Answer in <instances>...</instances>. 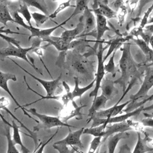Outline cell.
<instances>
[{
  "label": "cell",
  "mask_w": 153,
  "mask_h": 153,
  "mask_svg": "<svg viewBox=\"0 0 153 153\" xmlns=\"http://www.w3.org/2000/svg\"><path fill=\"white\" fill-rule=\"evenodd\" d=\"M75 56L76 57L75 59L74 57L71 62L72 68L75 71L79 74H85L87 71V62L81 59V56L76 57V55Z\"/></svg>",
  "instance_id": "484cf974"
},
{
  "label": "cell",
  "mask_w": 153,
  "mask_h": 153,
  "mask_svg": "<svg viewBox=\"0 0 153 153\" xmlns=\"http://www.w3.org/2000/svg\"><path fill=\"white\" fill-rule=\"evenodd\" d=\"M137 139L132 153H146L153 151V147H150L147 145L145 139L142 138L140 133L137 132Z\"/></svg>",
  "instance_id": "d4e9b609"
},
{
  "label": "cell",
  "mask_w": 153,
  "mask_h": 153,
  "mask_svg": "<svg viewBox=\"0 0 153 153\" xmlns=\"http://www.w3.org/2000/svg\"><path fill=\"white\" fill-rule=\"evenodd\" d=\"M89 2V1H75V9L72 13V14L69 17L71 19L76 16L77 14H81L84 13L85 8L88 7V4Z\"/></svg>",
  "instance_id": "836d02e7"
},
{
  "label": "cell",
  "mask_w": 153,
  "mask_h": 153,
  "mask_svg": "<svg viewBox=\"0 0 153 153\" xmlns=\"http://www.w3.org/2000/svg\"><path fill=\"white\" fill-rule=\"evenodd\" d=\"M151 61H152V63H151L149 65L150 66H151V65H153V58L151 59Z\"/></svg>",
  "instance_id": "f907efd6"
},
{
  "label": "cell",
  "mask_w": 153,
  "mask_h": 153,
  "mask_svg": "<svg viewBox=\"0 0 153 153\" xmlns=\"http://www.w3.org/2000/svg\"><path fill=\"white\" fill-rule=\"evenodd\" d=\"M117 50L114 51L111 56H110V59L106 65H105V71L108 73H110L112 74V76L114 77L115 76V66L114 62V58L115 55V52Z\"/></svg>",
  "instance_id": "d590c367"
},
{
  "label": "cell",
  "mask_w": 153,
  "mask_h": 153,
  "mask_svg": "<svg viewBox=\"0 0 153 153\" xmlns=\"http://www.w3.org/2000/svg\"><path fill=\"white\" fill-rule=\"evenodd\" d=\"M58 130H59V128L57 129V130L56 131V132H55L46 142H44V143L41 142V143L39 145V146H38L36 147L37 149H36H36L35 150V151H34L33 153H43L45 147V146H47V145L52 140V139L56 135L57 133L58 132Z\"/></svg>",
  "instance_id": "60d3db41"
},
{
  "label": "cell",
  "mask_w": 153,
  "mask_h": 153,
  "mask_svg": "<svg viewBox=\"0 0 153 153\" xmlns=\"http://www.w3.org/2000/svg\"><path fill=\"white\" fill-rule=\"evenodd\" d=\"M41 39H38L35 41L32 45L29 47L26 48H23L22 47H18L15 45H14L12 44L9 43L8 46L5 48H2L0 49V60H3L5 57H19L20 59H22L24 60H25L27 63H28L38 74L42 75V72L39 71V70L36 67L35 65H33L28 59L27 56V54L30 51H32L35 48L37 47H39V45L41 44Z\"/></svg>",
  "instance_id": "6da1fadb"
},
{
  "label": "cell",
  "mask_w": 153,
  "mask_h": 153,
  "mask_svg": "<svg viewBox=\"0 0 153 153\" xmlns=\"http://www.w3.org/2000/svg\"><path fill=\"white\" fill-rule=\"evenodd\" d=\"M115 82L114 81L107 78H103L101 82L100 88L102 90V94L108 100L112 99L116 94L117 89L115 87Z\"/></svg>",
  "instance_id": "e0dca14e"
},
{
  "label": "cell",
  "mask_w": 153,
  "mask_h": 153,
  "mask_svg": "<svg viewBox=\"0 0 153 153\" xmlns=\"http://www.w3.org/2000/svg\"><path fill=\"white\" fill-rule=\"evenodd\" d=\"M149 44L151 45V48L152 50H153V35H152V36L150 38V40H149Z\"/></svg>",
  "instance_id": "bcb514c9"
},
{
  "label": "cell",
  "mask_w": 153,
  "mask_h": 153,
  "mask_svg": "<svg viewBox=\"0 0 153 153\" xmlns=\"http://www.w3.org/2000/svg\"><path fill=\"white\" fill-rule=\"evenodd\" d=\"M151 96H152V98H153V94H152V95H151Z\"/></svg>",
  "instance_id": "816d5d0a"
},
{
  "label": "cell",
  "mask_w": 153,
  "mask_h": 153,
  "mask_svg": "<svg viewBox=\"0 0 153 153\" xmlns=\"http://www.w3.org/2000/svg\"><path fill=\"white\" fill-rule=\"evenodd\" d=\"M71 1H68L66 2H63L61 4H60L59 5V6L57 7V8L51 13L50 14L49 16V18L51 19V20L56 18L57 17V16L62 11H63L64 10L66 9L68 7H75V5H72L71 4Z\"/></svg>",
  "instance_id": "8d00e7d4"
},
{
  "label": "cell",
  "mask_w": 153,
  "mask_h": 153,
  "mask_svg": "<svg viewBox=\"0 0 153 153\" xmlns=\"http://www.w3.org/2000/svg\"><path fill=\"white\" fill-rule=\"evenodd\" d=\"M100 146H101V145H100V146L97 149V150L96 151V152H95L94 153H99V152H100Z\"/></svg>",
  "instance_id": "681fc988"
},
{
  "label": "cell",
  "mask_w": 153,
  "mask_h": 153,
  "mask_svg": "<svg viewBox=\"0 0 153 153\" xmlns=\"http://www.w3.org/2000/svg\"><path fill=\"white\" fill-rule=\"evenodd\" d=\"M129 134L126 133H119L111 136L108 140V153H115V149L119 141L123 139H127Z\"/></svg>",
  "instance_id": "44dd1931"
},
{
  "label": "cell",
  "mask_w": 153,
  "mask_h": 153,
  "mask_svg": "<svg viewBox=\"0 0 153 153\" xmlns=\"http://www.w3.org/2000/svg\"><path fill=\"white\" fill-rule=\"evenodd\" d=\"M28 6L33 7L39 11H41L44 14L49 16L50 13L48 12L47 5L46 2L44 0H27L24 1Z\"/></svg>",
  "instance_id": "83f0119b"
},
{
  "label": "cell",
  "mask_w": 153,
  "mask_h": 153,
  "mask_svg": "<svg viewBox=\"0 0 153 153\" xmlns=\"http://www.w3.org/2000/svg\"><path fill=\"white\" fill-rule=\"evenodd\" d=\"M32 51H33V52H34V53H36V54H37V55L38 56V57L40 58V59H41V62L42 63V64L44 65V67H45V69H47V71L48 73V74H49V75L51 76V74H50V73L49 71H48V69L47 68L46 66L44 65V63L43 60L41 59V57L43 56V51H42V50L41 47H37L35 48L32 50Z\"/></svg>",
  "instance_id": "b9f144b4"
},
{
  "label": "cell",
  "mask_w": 153,
  "mask_h": 153,
  "mask_svg": "<svg viewBox=\"0 0 153 153\" xmlns=\"http://www.w3.org/2000/svg\"><path fill=\"white\" fill-rule=\"evenodd\" d=\"M131 39L148 57L151 58V60L153 58V50L149 47V45L146 42H145L142 39L140 38H134L133 37Z\"/></svg>",
  "instance_id": "4dcf8cb0"
},
{
  "label": "cell",
  "mask_w": 153,
  "mask_h": 153,
  "mask_svg": "<svg viewBox=\"0 0 153 153\" xmlns=\"http://www.w3.org/2000/svg\"><path fill=\"white\" fill-rule=\"evenodd\" d=\"M102 137H94V139L90 142L87 153H94L97 150V149L102 144Z\"/></svg>",
  "instance_id": "f35d334b"
},
{
  "label": "cell",
  "mask_w": 153,
  "mask_h": 153,
  "mask_svg": "<svg viewBox=\"0 0 153 153\" xmlns=\"http://www.w3.org/2000/svg\"><path fill=\"white\" fill-rule=\"evenodd\" d=\"M153 87V67L147 69L143 81L140 88L136 93L130 96L131 102H136L139 99L145 97L148 95V91Z\"/></svg>",
  "instance_id": "ba28073f"
},
{
  "label": "cell",
  "mask_w": 153,
  "mask_h": 153,
  "mask_svg": "<svg viewBox=\"0 0 153 153\" xmlns=\"http://www.w3.org/2000/svg\"><path fill=\"white\" fill-rule=\"evenodd\" d=\"M74 82H75V87L72 91L70 90V88L68 85V84L65 82H63L62 84L66 90V93H68V96L69 97V99L71 102L73 103H75L74 100L75 97H79L80 99L82 96V95L85 93L87 91L90 90L91 88H92L95 84V79H93L88 85H86L84 87H79V78L77 76H75L74 78Z\"/></svg>",
  "instance_id": "9c48e42d"
},
{
  "label": "cell",
  "mask_w": 153,
  "mask_h": 153,
  "mask_svg": "<svg viewBox=\"0 0 153 153\" xmlns=\"http://www.w3.org/2000/svg\"><path fill=\"white\" fill-rule=\"evenodd\" d=\"M84 128L82 127L76 131H70L68 135L60 140H58L54 143V145H65L71 147L77 146L78 148L82 149L84 148V145L81 140V136L83 134Z\"/></svg>",
  "instance_id": "30bf717a"
},
{
  "label": "cell",
  "mask_w": 153,
  "mask_h": 153,
  "mask_svg": "<svg viewBox=\"0 0 153 153\" xmlns=\"http://www.w3.org/2000/svg\"><path fill=\"white\" fill-rule=\"evenodd\" d=\"M86 105L78 106L76 103H72V106H63V108L60 111L59 113V117L64 123H67V121L72 118H75L78 120L82 118V113L81 112V109L85 107Z\"/></svg>",
  "instance_id": "8fae6325"
},
{
  "label": "cell",
  "mask_w": 153,
  "mask_h": 153,
  "mask_svg": "<svg viewBox=\"0 0 153 153\" xmlns=\"http://www.w3.org/2000/svg\"><path fill=\"white\" fill-rule=\"evenodd\" d=\"M96 44L94 47L99 46V44L100 43V41L102 36H103L105 32L107 30H109L110 29L107 25V19L106 17L96 14Z\"/></svg>",
  "instance_id": "2e32d148"
},
{
  "label": "cell",
  "mask_w": 153,
  "mask_h": 153,
  "mask_svg": "<svg viewBox=\"0 0 153 153\" xmlns=\"http://www.w3.org/2000/svg\"><path fill=\"white\" fill-rule=\"evenodd\" d=\"M10 128L11 127L8 126V127L7 128L5 133V136L7 142V149L6 153H20L12 140V136L10 133Z\"/></svg>",
  "instance_id": "d6a6232c"
},
{
  "label": "cell",
  "mask_w": 153,
  "mask_h": 153,
  "mask_svg": "<svg viewBox=\"0 0 153 153\" xmlns=\"http://www.w3.org/2000/svg\"><path fill=\"white\" fill-rule=\"evenodd\" d=\"M131 130H133L131 126V120H128L121 123H114L109 126H107L105 129V135L102 140V143L112 135L119 133H124Z\"/></svg>",
  "instance_id": "7c38bea8"
},
{
  "label": "cell",
  "mask_w": 153,
  "mask_h": 153,
  "mask_svg": "<svg viewBox=\"0 0 153 153\" xmlns=\"http://www.w3.org/2000/svg\"><path fill=\"white\" fill-rule=\"evenodd\" d=\"M145 29L148 32H149L150 33H151L152 34H153V24H151V25H148L145 27Z\"/></svg>",
  "instance_id": "ee69618b"
},
{
  "label": "cell",
  "mask_w": 153,
  "mask_h": 153,
  "mask_svg": "<svg viewBox=\"0 0 153 153\" xmlns=\"http://www.w3.org/2000/svg\"><path fill=\"white\" fill-rule=\"evenodd\" d=\"M144 109V106H140L137 109L130 112L127 113H125L124 114L120 115H117L114 117L110 118L109 119H106V123L107 124H114V123H121L126 121L128 120V119L133 116L137 115L140 114L142 111H143V109Z\"/></svg>",
  "instance_id": "ffe728a7"
},
{
  "label": "cell",
  "mask_w": 153,
  "mask_h": 153,
  "mask_svg": "<svg viewBox=\"0 0 153 153\" xmlns=\"http://www.w3.org/2000/svg\"><path fill=\"white\" fill-rule=\"evenodd\" d=\"M95 2L96 5H93V8L91 9L95 15H101L108 19L117 18V14L116 11L110 8L108 5L98 1H95Z\"/></svg>",
  "instance_id": "9a60e30c"
},
{
  "label": "cell",
  "mask_w": 153,
  "mask_h": 153,
  "mask_svg": "<svg viewBox=\"0 0 153 153\" xmlns=\"http://www.w3.org/2000/svg\"><path fill=\"white\" fill-rule=\"evenodd\" d=\"M3 28H4V27L0 28V37L1 38H2L4 41L7 42L8 44H9V43L12 44L14 45H15L16 47H21L20 45V42L19 41L16 39L14 38H12V37L8 36L4 34V33H18L13 32V31H11L10 29L4 30Z\"/></svg>",
  "instance_id": "1f68e13d"
},
{
  "label": "cell",
  "mask_w": 153,
  "mask_h": 153,
  "mask_svg": "<svg viewBox=\"0 0 153 153\" xmlns=\"http://www.w3.org/2000/svg\"><path fill=\"white\" fill-rule=\"evenodd\" d=\"M142 124L143 126L153 127V118L146 117L142 120Z\"/></svg>",
  "instance_id": "7bdbcfd3"
},
{
  "label": "cell",
  "mask_w": 153,
  "mask_h": 153,
  "mask_svg": "<svg viewBox=\"0 0 153 153\" xmlns=\"http://www.w3.org/2000/svg\"><path fill=\"white\" fill-rule=\"evenodd\" d=\"M107 101L108 99L102 94L97 96L96 98L93 99L92 105L88 110V120L87 121V123H89L92 120L97 112L100 111L101 109L105 108Z\"/></svg>",
  "instance_id": "ac0fdd59"
},
{
  "label": "cell",
  "mask_w": 153,
  "mask_h": 153,
  "mask_svg": "<svg viewBox=\"0 0 153 153\" xmlns=\"http://www.w3.org/2000/svg\"><path fill=\"white\" fill-rule=\"evenodd\" d=\"M104 48L103 47L102 42H100L98 46V51L97 52V69L95 77V84L94 88L93 91H91L90 94V97H93L94 99L97 96V93L99 90L100 88V85L102 80L104 78L105 74V65L103 57V52Z\"/></svg>",
  "instance_id": "5b68a950"
},
{
  "label": "cell",
  "mask_w": 153,
  "mask_h": 153,
  "mask_svg": "<svg viewBox=\"0 0 153 153\" xmlns=\"http://www.w3.org/2000/svg\"><path fill=\"white\" fill-rule=\"evenodd\" d=\"M152 34L151 33L146 30L145 29H143V28H141L139 26L137 27L133 28L130 32V36H131L133 37L134 36H140L142 38V39L145 42H146L148 45H149L150 38L152 36Z\"/></svg>",
  "instance_id": "f546056e"
},
{
  "label": "cell",
  "mask_w": 153,
  "mask_h": 153,
  "mask_svg": "<svg viewBox=\"0 0 153 153\" xmlns=\"http://www.w3.org/2000/svg\"><path fill=\"white\" fill-rule=\"evenodd\" d=\"M130 48V44L126 43L121 48L122 55L119 62L121 75L120 78L114 81L115 84L120 83L124 87L126 85L128 78L136 71V67L131 56Z\"/></svg>",
  "instance_id": "7a4b0ae2"
},
{
  "label": "cell",
  "mask_w": 153,
  "mask_h": 153,
  "mask_svg": "<svg viewBox=\"0 0 153 153\" xmlns=\"http://www.w3.org/2000/svg\"><path fill=\"white\" fill-rule=\"evenodd\" d=\"M27 112H29L32 115L36 116L39 120V123H41V124H38L36 126L33 127V131L39 130L41 128L48 129L51 128L53 127H74L76 128L75 126H71L68 124V123H64L62 121L59 117L50 116L45 114H42L37 112L35 108H30V109H25Z\"/></svg>",
  "instance_id": "277c9868"
},
{
  "label": "cell",
  "mask_w": 153,
  "mask_h": 153,
  "mask_svg": "<svg viewBox=\"0 0 153 153\" xmlns=\"http://www.w3.org/2000/svg\"><path fill=\"white\" fill-rule=\"evenodd\" d=\"M53 147L54 149L57 150L59 153H75V152H77L76 149L74 148V147H71V148H69L68 146L65 145H53Z\"/></svg>",
  "instance_id": "74e56055"
},
{
  "label": "cell",
  "mask_w": 153,
  "mask_h": 153,
  "mask_svg": "<svg viewBox=\"0 0 153 153\" xmlns=\"http://www.w3.org/2000/svg\"><path fill=\"white\" fill-rule=\"evenodd\" d=\"M153 10V4L148 8V10L145 12L140 22V24L139 27H140L141 28H144L146 25L148 24V17L149 16V14H151V13L152 11Z\"/></svg>",
  "instance_id": "ab89813d"
},
{
  "label": "cell",
  "mask_w": 153,
  "mask_h": 153,
  "mask_svg": "<svg viewBox=\"0 0 153 153\" xmlns=\"http://www.w3.org/2000/svg\"><path fill=\"white\" fill-rule=\"evenodd\" d=\"M132 38H133V36H128L126 37L117 38L115 39L114 41H112L110 43V45L109 47V49L108 50L106 54L103 59V62H105L107 59V58L108 57H109L110 55L112 54L114 51L117 50L123 43H124L125 42L128 41L129 39H131Z\"/></svg>",
  "instance_id": "cb8c5ba5"
},
{
  "label": "cell",
  "mask_w": 153,
  "mask_h": 153,
  "mask_svg": "<svg viewBox=\"0 0 153 153\" xmlns=\"http://www.w3.org/2000/svg\"><path fill=\"white\" fill-rule=\"evenodd\" d=\"M143 115L146 117H151L153 118V113L152 114H148V113H143Z\"/></svg>",
  "instance_id": "7dc6e473"
},
{
  "label": "cell",
  "mask_w": 153,
  "mask_h": 153,
  "mask_svg": "<svg viewBox=\"0 0 153 153\" xmlns=\"http://www.w3.org/2000/svg\"><path fill=\"white\" fill-rule=\"evenodd\" d=\"M83 22H84V30L82 33L78 36L81 37L88 35L89 33L93 31L96 26V19L94 15V13L91 9L87 7L83 13Z\"/></svg>",
  "instance_id": "4fadbf2b"
},
{
  "label": "cell",
  "mask_w": 153,
  "mask_h": 153,
  "mask_svg": "<svg viewBox=\"0 0 153 153\" xmlns=\"http://www.w3.org/2000/svg\"><path fill=\"white\" fill-rule=\"evenodd\" d=\"M151 24H153V17H151L148 22V25H151Z\"/></svg>",
  "instance_id": "c3c4849f"
},
{
  "label": "cell",
  "mask_w": 153,
  "mask_h": 153,
  "mask_svg": "<svg viewBox=\"0 0 153 153\" xmlns=\"http://www.w3.org/2000/svg\"><path fill=\"white\" fill-rule=\"evenodd\" d=\"M8 58L14 64H16L17 66H18L21 69L24 71L26 74L29 75L30 76H32L36 81H38L42 85V87H44V88L46 91V93H47V96H46L51 97V96H53L54 95V93H55L56 89L57 88V87H59V85L60 84V81L62 79V74H60V75L57 78H56L54 79H53L52 81H46V80H44V79H41L39 78H38V77L35 76L32 74H31L29 72H28L27 71H26L25 68H23L22 66H21L19 64L16 63L14 60L10 59V57H8Z\"/></svg>",
  "instance_id": "8992f818"
},
{
  "label": "cell",
  "mask_w": 153,
  "mask_h": 153,
  "mask_svg": "<svg viewBox=\"0 0 153 153\" xmlns=\"http://www.w3.org/2000/svg\"><path fill=\"white\" fill-rule=\"evenodd\" d=\"M84 28V26L83 17L82 16L80 17L79 22L75 28L69 30H65L60 36L68 44H71L75 38H78L82 33Z\"/></svg>",
  "instance_id": "5bb4252c"
},
{
  "label": "cell",
  "mask_w": 153,
  "mask_h": 153,
  "mask_svg": "<svg viewBox=\"0 0 153 153\" xmlns=\"http://www.w3.org/2000/svg\"><path fill=\"white\" fill-rule=\"evenodd\" d=\"M107 126L106 124H103L102 125L94 127H90L84 128L83 134H90L93 136L94 137H103L105 135V129Z\"/></svg>",
  "instance_id": "4316f807"
},
{
  "label": "cell",
  "mask_w": 153,
  "mask_h": 153,
  "mask_svg": "<svg viewBox=\"0 0 153 153\" xmlns=\"http://www.w3.org/2000/svg\"><path fill=\"white\" fill-rule=\"evenodd\" d=\"M12 17H13L15 23L19 24V25H20L21 26L25 27V29H27L30 32V34L29 36V39L28 40L30 41L31 38H32L33 37H35L37 38L38 39H41V41L42 39L51 36V33L57 29H58L59 27H62L63 25H65L69 20H71L69 17L67 18L65 21H63V22L60 23V24H57L56 26L52 27H50V28H47V29H39L38 27H35L33 26H29L27 24H26L25 22L23 20V19L20 16V14L17 13V10L16 11L13 12L12 14Z\"/></svg>",
  "instance_id": "3957f363"
},
{
  "label": "cell",
  "mask_w": 153,
  "mask_h": 153,
  "mask_svg": "<svg viewBox=\"0 0 153 153\" xmlns=\"http://www.w3.org/2000/svg\"><path fill=\"white\" fill-rule=\"evenodd\" d=\"M151 110H153V103L151 105H149L147 107L144 108V109H143V111H149Z\"/></svg>",
  "instance_id": "f6af8a7d"
},
{
  "label": "cell",
  "mask_w": 153,
  "mask_h": 153,
  "mask_svg": "<svg viewBox=\"0 0 153 153\" xmlns=\"http://www.w3.org/2000/svg\"><path fill=\"white\" fill-rule=\"evenodd\" d=\"M8 22L15 23L5 1H0V23L7 26Z\"/></svg>",
  "instance_id": "603a6c76"
},
{
  "label": "cell",
  "mask_w": 153,
  "mask_h": 153,
  "mask_svg": "<svg viewBox=\"0 0 153 153\" xmlns=\"http://www.w3.org/2000/svg\"><path fill=\"white\" fill-rule=\"evenodd\" d=\"M42 41L48 42V45H52L59 51L61 52H66L70 48V45L68 44L60 36H50L44 39Z\"/></svg>",
  "instance_id": "d6986e66"
},
{
  "label": "cell",
  "mask_w": 153,
  "mask_h": 153,
  "mask_svg": "<svg viewBox=\"0 0 153 153\" xmlns=\"http://www.w3.org/2000/svg\"><path fill=\"white\" fill-rule=\"evenodd\" d=\"M13 128V136H12V140L15 145H18L20 146L22 152V153H29L30 151L27 148L25 145L23 143L22 140V137L20 134V130L19 127L17 125L14 120L12 121L11 127Z\"/></svg>",
  "instance_id": "7402d4cb"
},
{
  "label": "cell",
  "mask_w": 153,
  "mask_h": 153,
  "mask_svg": "<svg viewBox=\"0 0 153 153\" xmlns=\"http://www.w3.org/2000/svg\"><path fill=\"white\" fill-rule=\"evenodd\" d=\"M17 11L19 14H22L23 16V18L27 23V25H29V26H32L31 24V13L29 10L28 5L24 1H19V8L17 10Z\"/></svg>",
  "instance_id": "f1b7e54d"
},
{
  "label": "cell",
  "mask_w": 153,
  "mask_h": 153,
  "mask_svg": "<svg viewBox=\"0 0 153 153\" xmlns=\"http://www.w3.org/2000/svg\"><path fill=\"white\" fill-rule=\"evenodd\" d=\"M31 16L32 18L34 20L36 23V26L37 27H39L41 25H44L48 20L50 19L49 16L36 12L31 13Z\"/></svg>",
  "instance_id": "e575fe53"
},
{
  "label": "cell",
  "mask_w": 153,
  "mask_h": 153,
  "mask_svg": "<svg viewBox=\"0 0 153 153\" xmlns=\"http://www.w3.org/2000/svg\"><path fill=\"white\" fill-rule=\"evenodd\" d=\"M9 80H12L13 81H17V78H16L15 75H14L11 73L3 72L0 70V88H2L4 91H5L10 96V97H11L13 100L14 102L16 105L17 106V108H20L22 110V111L23 112V113L25 114V115H27L28 117L32 118V120H33L37 123H39V121L36 120H35L33 117H32L30 115H29L28 112H27L25 110L26 108L23 107V106L20 105L19 104V103L17 102V100H16V99L14 97V96L13 95L12 93L11 92V91L9 89L8 86V81Z\"/></svg>",
  "instance_id": "52a82bcc"
}]
</instances>
